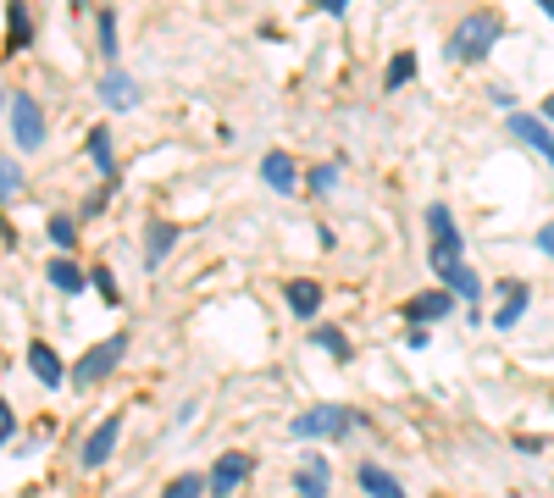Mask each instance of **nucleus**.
<instances>
[{"label": "nucleus", "instance_id": "nucleus-17", "mask_svg": "<svg viewBox=\"0 0 554 498\" xmlns=\"http://www.w3.org/2000/svg\"><path fill=\"white\" fill-rule=\"evenodd\" d=\"M89 161L100 178H117V155H111V128H89Z\"/></svg>", "mask_w": 554, "mask_h": 498}, {"label": "nucleus", "instance_id": "nucleus-10", "mask_svg": "<svg viewBox=\"0 0 554 498\" xmlns=\"http://www.w3.org/2000/svg\"><path fill=\"white\" fill-rule=\"evenodd\" d=\"M100 100H106L111 111H133V106H139V83H133L128 72L111 67L106 78H100Z\"/></svg>", "mask_w": 554, "mask_h": 498}, {"label": "nucleus", "instance_id": "nucleus-8", "mask_svg": "<svg viewBox=\"0 0 554 498\" xmlns=\"http://www.w3.org/2000/svg\"><path fill=\"white\" fill-rule=\"evenodd\" d=\"M117 438H122V421H117V415H106V421L89 432V443H84V471H100V465L111 460V449H117Z\"/></svg>", "mask_w": 554, "mask_h": 498}, {"label": "nucleus", "instance_id": "nucleus-13", "mask_svg": "<svg viewBox=\"0 0 554 498\" xmlns=\"http://www.w3.org/2000/svg\"><path fill=\"white\" fill-rule=\"evenodd\" d=\"M327 487H333V471H327V460H305L300 476H294V493H300V498H327Z\"/></svg>", "mask_w": 554, "mask_h": 498}, {"label": "nucleus", "instance_id": "nucleus-19", "mask_svg": "<svg viewBox=\"0 0 554 498\" xmlns=\"http://www.w3.org/2000/svg\"><path fill=\"white\" fill-rule=\"evenodd\" d=\"M45 277L61 288V294H84V288H89V277L78 272V266L67 261V255H61V261H50V272H45Z\"/></svg>", "mask_w": 554, "mask_h": 498}, {"label": "nucleus", "instance_id": "nucleus-4", "mask_svg": "<svg viewBox=\"0 0 554 498\" xmlns=\"http://www.w3.org/2000/svg\"><path fill=\"white\" fill-rule=\"evenodd\" d=\"M122 355H128V332H117V338H106V344L84 349V355H78V366L67 371V382H73V388H100V382L122 366Z\"/></svg>", "mask_w": 554, "mask_h": 498}, {"label": "nucleus", "instance_id": "nucleus-29", "mask_svg": "<svg viewBox=\"0 0 554 498\" xmlns=\"http://www.w3.org/2000/svg\"><path fill=\"white\" fill-rule=\"evenodd\" d=\"M17 189H23V172L12 161H0V194H17Z\"/></svg>", "mask_w": 554, "mask_h": 498}, {"label": "nucleus", "instance_id": "nucleus-25", "mask_svg": "<svg viewBox=\"0 0 554 498\" xmlns=\"http://www.w3.org/2000/svg\"><path fill=\"white\" fill-rule=\"evenodd\" d=\"M89 283H95L100 288V299H106V305H117V277H111V266H95V277H89Z\"/></svg>", "mask_w": 554, "mask_h": 498}, {"label": "nucleus", "instance_id": "nucleus-5", "mask_svg": "<svg viewBox=\"0 0 554 498\" xmlns=\"http://www.w3.org/2000/svg\"><path fill=\"white\" fill-rule=\"evenodd\" d=\"M510 139L516 144H527V150H538L543 161H554V128L543 117H532V111H510Z\"/></svg>", "mask_w": 554, "mask_h": 498}, {"label": "nucleus", "instance_id": "nucleus-9", "mask_svg": "<svg viewBox=\"0 0 554 498\" xmlns=\"http://www.w3.org/2000/svg\"><path fill=\"white\" fill-rule=\"evenodd\" d=\"M261 183H266L272 194H294V183H300V166H294L283 150H272V155H261Z\"/></svg>", "mask_w": 554, "mask_h": 498}, {"label": "nucleus", "instance_id": "nucleus-6", "mask_svg": "<svg viewBox=\"0 0 554 498\" xmlns=\"http://www.w3.org/2000/svg\"><path fill=\"white\" fill-rule=\"evenodd\" d=\"M12 139L23 150H39L45 144V117H39V100L34 95H17L12 100Z\"/></svg>", "mask_w": 554, "mask_h": 498}, {"label": "nucleus", "instance_id": "nucleus-23", "mask_svg": "<svg viewBox=\"0 0 554 498\" xmlns=\"http://www.w3.org/2000/svg\"><path fill=\"white\" fill-rule=\"evenodd\" d=\"M449 294H455V299H466V305H471V299H477V294H482V277H477V272H471V266H460V272H455V277H449Z\"/></svg>", "mask_w": 554, "mask_h": 498}, {"label": "nucleus", "instance_id": "nucleus-16", "mask_svg": "<svg viewBox=\"0 0 554 498\" xmlns=\"http://www.w3.org/2000/svg\"><path fill=\"white\" fill-rule=\"evenodd\" d=\"M289 310H294V316H316V310H322V283L294 277V283H289Z\"/></svg>", "mask_w": 554, "mask_h": 498}, {"label": "nucleus", "instance_id": "nucleus-28", "mask_svg": "<svg viewBox=\"0 0 554 498\" xmlns=\"http://www.w3.org/2000/svg\"><path fill=\"white\" fill-rule=\"evenodd\" d=\"M333 183H338V166H333V161H327V166H316V172H311V189H316V194H327Z\"/></svg>", "mask_w": 554, "mask_h": 498}, {"label": "nucleus", "instance_id": "nucleus-15", "mask_svg": "<svg viewBox=\"0 0 554 498\" xmlns=\"http://www.w3.org/2000/svg\"><path fill=\"white\" fill-rule=\"evenodd\" d=\"M449 310H455V294H422V299L405 305V316L416 321V327H427V321H444Z\"/></svg>", "mask_w": 554, "mask_h": 498}, {"label": "nucleus", "instance_id": "nucleus-21", "mask_svg": "<svg viewBox=\"0 0 554 498\" xmlns=\"http://www.w3.org/2000/svg\"><path fill=\"white\" fill-rule=\"evenodd\" d=\"M311 344H316V349H327L333 360H350V338H344L338 327H316V332H311Z\"/></svg>", "mask_w": 554, "mask_h": 498}, {"label": "nucleus", "instance_id": "nucleus-22", "mask_svg": "<svg viewBox=\"0 0 554 498\" xmlns=\"http://www.w3.org/2000/svg\"><path fill=\"white\" fill-rule=\"evenodd\" d=\"M410 78H416V56H410V50H399V56L388 61V78H383V89H405Z\"/></svg>", "mask_w": 554, "mask_h": 498}, {"label": "nucleus", "instance_id": "nucleus-27", "mask_svg": "<svg viewBox=\"0 0 554 498\" xmlns=\"http://www.w3.org/2000/svg\"><path fill=\"white\" fill-rule=\"evenodd\" d=\"M100 45H106V56L117 61V17H111V12L100 17Z\"/></svg>", "mask_w": 554, "mask_h": 498}, {"label": "nucleus", "instance_id": "nucleus-33", "mask_svg": "<svg viewBox=\"0 0 554 498\" xmlns=\"http://www.w3.org/2000/svg\"><path fill=\"white\" fill-rule=\"evenodd\" d=\"M538 117H543V122H549V128H554V95L543 100V111H538Z\"/></svg>", "mask_w": 554, "mask_h": 498}, {"label": "nucleus", "instance_id": "nucleus-12", "mask_svg": "<svg viewBox=\"0 0 554 498\" xmlns=\"http://www.w3.org/2000/svg\"><path fill=\"white\" fill-rule=\"evenodd\" d=\"M355 482H361V493H366V498H405V487H399L377 460H372V465H361V471H355Z\"/></svg>", "mask_w": 554, "mask_h": 498}, {"label": "nucleus", "instance_id": "nucleus-3", "mask_svg": "<svg viewBox=\"0 0 554 498\" xmlns=\"http://www.w3.org/2000/svg\"><path fill=\"white\" fill-rule=\"evenodd\" d=\"M427 227H433V249H427V261H433V272L455 277L460 266H466V255H460V233H455V216H449V205H427Z\"/></svg>", "mask_w": 554, "mask_h": 498}, {"label": "nucleus", "instance_id": "nucleus-20", "mask_svg": "<svg viewBox=\"0 0 554 498\" xmlns=\"http://www.w3.org/2000/svg\"><path fill=\"white\" fill-rule=\"evenodd\" d=\"M6 23H12V34H6V45H12V50H23L28 39H34V23H28V6H23V0H12V6H6Z\"/></svg>", "mask_w": 554, "mask_h": 498}, {"label": "nucleus", "instance_id": "nucleus-34", "mask_svg": "<svg viewBox=\"0 0 554 498\" xmlns=\"http://www.w3.org/2000/svg\"><path fill=\"white\" fill-rule=\"evenodd\" d=\"M538 6H543V12H549V17H554V0H538Z\"/></svg>", "mask_w": 554, "mask_h": 498}, {"label": "nucleus", "instance_id": "nucleus-24", "mask_svg": "<svg viewBox=\"0 0 554 498\" xmlns=\"http://www.w3.org/2000/svg\"><path fill=\"white\" fill-rule=\"evenodd\" d=\"M200 487H205V476L189 471V476H178V482H167V493H161V498H200Z\"/></svg>", "mask_w": 554, "mask_h": 498}, {"label": "nucleus", "instance_id": "nucleus-2", "mask_svg": "<svg viewBox=\"0 0 554 498\" xmlns=\"http://www.w3.org/2000/svg\"><path fill=\"white\" fill-rule=\"evenodd\" d=\"M361 427V415L350 410V404H311V410H300L289 421V432L294 438H350V432Z\"/></svg>", "mask_w": 554, "mask_h": 498}, {"label": "nucleus", "instance_id": "nucleus-7", "mask_svg": "<svg viewBox=\"0 0 554 498\" xmlns=\"http://www.w3.org/2000/svg\"><path fill=\"white\" fill-rule=\"evenodd\" d=\"M250 471H255V460H250V454H239V449H233V454H222V460L211 465V476H205V487H211V493H217V498H228V493H233V487H239Z\"/></svg>", "mask_w": 554, "mask_h": 498}, {"label": "nucleus", "instance_id": "nucleus-14", "mask_svg": "<svg viewBox=\"0 0 554 498\" xmlns=\"http://www.w3.org/2000/svg\"><path fill=\"white\" fill-rule=\"evenodd\" d=\"M172 244H178V227H172V222H150V233H145V266H150V272L172 255Z\"/></svg>", "mask_w": 554, "mask_h": 498}, {"label": "nucleus", "instance_id": "nucleus-32", "mask_svg": "<svg viewBox=\"0 0 554 498\" xmlns=\"http://www.w3.org/2000/svg\"><path fill=\"white\" fill-rule=\"evenodd\" d=\"M316 12H344V6H350V0H311Z\"/></svg>", "mask_w": 554, "mask_h": 498}, {"label": "nucleus", "instance_id": "nucleus-1", "mask_svg": "<svg viewBox=\"0 0 554 498\" xmlns=\"http://www.w3.org/2000/svg\"><path fill=\"white\" fill-rule=\"evenodd\" d=\"M499 39H505V17L499 12H471L466 23L455 28V39H449V56L477 67V61H488V50H494Z\"/></svg>", "mask_w": 554, "mask_h": 498}, {"label": "nucleus", "instance_id": "nucleus-18", "mask_svg": "<svg viewBox=\"0 0 554 498\" xmlns=\"http://www.w3.org/2000/svg\"><path fill=\"white\" fill-rule=\"evenodd\" d=\"M505 294H510V299L499 305V316H494V327H499V332H510L521 316H527V288H521V283H505Z\"/></svg>", "mask_w": 554, "mask_h": 498}, {"label": "nucleus", "instance_id": "nucleus-26", "mask_svg": "<svg viewBox=\"0 0 554 498\" xmlns=\"http://www.w3.org/2000/svg\"><path fill=\"white\" fill-rule=\"evenodd\" d=\"M50 238H56L61 249H73V238H78V227H73V216H50Z\"/></svg>", "mask_w": 554, "mask_h": 498}, {"label": "nucleus", "instance_id": "nucleus-11", "mask_svg": "<svg viewBox=\"0 0 554 498\" xmlns=\"http://www.w3.org/2000/svg\"><path fill=\"white\" fill-rule=\"evenodd\" d=\"M28 366H34V377L45 382V388H61V382H67V366H61V355H56L50 344H39V338L28 344Z\"/></svg>", "mask_w": 554, "mask_h": 498}, {"label": "nucleus", "instance_id": "nucleus-30", "mask_svg": "<svg viewBox=\"0 0 554 498\" xmlns=\"http://www.w3.org/2000/svg\"><path fill=\"white\" fill-rule=\"evenodd\" d=\"M12 432H17V415H12V404L0 399V449H6V443H12Z\"/></svg>", "mask_w": 554, "mask_h": 498}, {"label": "nucleus", "instance_id": "nucleus-31", "mask_svg": "<svg viewBox=\"0 0 554 498\" xmlns=\"http://www.w3.org/2000/svg\"><path fill=\"white\" fill-rule=\"evenodd\" d=\"M538 249H543V255H554V222H549V227H543V233H538Z\"/></svg>", "mask_w": 554, "mask_h": 498}]
</instances>
